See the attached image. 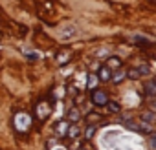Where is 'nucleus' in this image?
I'll return each mask as SVG.
<instances>
[{
    "label": "nucleus",
    "instance_id": "f257e3e1",
    "mask_svg": "<svg viewBox=\"0 0 156 150\" xmlns=\"http://www.w3.org/2000/svg\"><path fill=\"white\" fill-rule=\"evenodd\" d=\"M31 126V117L28 114H17L15 115V128L19 132H26Z\"/></svg>",
    "mask_w": 156,
    "mask_h": 150
},
{
    "label": "nucleus",
    "instance_id": "f03ea898",
    "mask_svg": "<svg viewBox=\"0 0 156 150\" xmlns=\"http://www.w3.org/2000/svg\"><path fill=\"white\" fill-rule=\"evenodd\" d=\"M125 124L130 128V130H136V132H145V134H151L152 132V124L151 123H145V121H140V123H136V121H132V119H125Z\"/></svg>",
    "mask_w": 156,
    "mask_h": 150
},
{
    "label": "nucleus",
    "instance_id": "7ed1b4c3",
    "mask_svg": "<svg viewBox=\"0 0 156 150\" xmlns=\"http://www.w3.org/2000/svg\"><path fill=\"white\" fill-rule=\"evenodd\" d=\"M50 112H51V106H50L46 101H41V103L35 106V114H37L39 119H46V117L50 115Z\"/></svg>",
    "mask_w": 156,
    "mask_h": 150
},
{
    "label": "nucleus",
    "instance_id": "20e7f679",
    "mask_svg": "<svg viewBox=\"0 0 156 150\" xmlns=\"http://www.w3.org/2000/svg\"><path fill=\"white\" fill-rule=\"evenodd\" d=\"M92 101H94L98 106H101V104H107V103H108V97H107V94H105V92L96 90V92L92 94Z\"/></svg>",
    "mask_w": 156,
    "mask_h": 150
},
{
    "label": "nucleus",
    "instance_id": "39448f33",
    "mask_svg": "<svg viewBox=\"0 0 156 150\" xmlns=\"http://www.w3.org/2000/svg\"><path fill=\"white\" fill-rule=\"evenodd\" d=\"M107 68L108 70H119L121 68V59L119 57H108L107 59Z\"/></svg>",
    "mask_w": 156,
    "mask_h": 150
},
{
    "label": "nucleus",
    "instance_id": "423d86ee",
    "mask_svg": "<svg viewBox=\"0 0 156 150\" xmlns=\"http://www.w3.org/2000/svg\"><path fill=\"white\" fill-rule=\"evenodd\" d=\"M68 121H59L57 124H55V132H57V135L59 137H64L66 135V130H68Z\"/></svg>",
    "mask_w": 156,
    "mask_h": 150
},
{
    "label": "nucleus",
    "instance_id": "0eeeda50",
    "mask_svg": "<svg viewBox=\"0 0 156 150\" xmlns=\"http://www.w3.org/2000/svg\"><path fill=\"white\" fill-rule=\"evenodd\" d=\"M99 81H103V83L110 81V70L107 66H101L99 68Z\"/></svg>",
    "mask_w": 156,
    "mask_h": 150
},
{
    "label": "nucleus",
    "instance_id": "6e6552de",
    "mask_svg": "<svg viewBox=\"0 0 156 150\" xmlns=\"http://www.w3.org/2000/svg\"><path fill=\"white\" fill-rule=\"evenodd\" d=\"M66 135H68L70 139H75L77 135H79V126H77V124H72V126H68V130H66Z\"/></svg>",
    "mask_w": 156,
    "mask_h": 150
},
{
    "label": "nucleus",
    "instance_id": "1a4fd4ad",
    "mask_svg": "<svg viewBox=\"0 0 156 150\" xmlns=\"http://www.w3.org/2000/svg\"><path fill=\"white\" fill-rule=\"evenodd\" d=\"M79 117H81V114H79V110H77V108H72L68 112V121H72V123H77V121H79Z\"/></svg>",
    "mask_w": 156,
    "mask_h": 150
},
{
    "label": "nucleus",
    "instance_id": "9d476101",
    "mask_svg": "<svg viewBox=\"0 0 156 150\" xmlns=\"http://www.w3.org/2000/svg\"><path fill=\"white\" fill-rule=\"evenodd\" d=\"M68 59H70V51H68V49L59 51V55H57V62H59V64H64Z\"/></svg>",
    "mask_w": 156,
    "mask_h": 150
},
{
    "label": "nucleus",
    "instance_id": "9b49d317",
    "mask_svg": "<svg viewBox=\"0 0 156 150\" xmlns=\"http://www.w3.org/2000/svg\"><path fill=\"white\" fill-rule=\"evenodd\" d=\"M140 121H145V123H152V121H154V114H152V112H143Z\"/></svg>",
    "mask_w": 156,
    "mask_h": 150
},
{
    "label": "nucleus",
    "instance_id": "f8f14e48",
    "mask_svg": "<svg viewBox=\"0 0 156 150\" xmlns=\"http://www.w3.org/2000/svg\"><path fill=\"white\" fill-rule=\"evenodd\" d=\"M125 75H127L125 71H118V73L114 75V79H112V83H114V84H119V83H121V81L125 79Z\"/></svg>",
    "mask_w": 156,
    "mask_h": 150
},
{
    "label": "nucleus",
    "instance_id": "ddd939ff",
    "mask_svg": "<svg viewBox=\"0 0 156 150\" xmlns=\"http://www.w3.org/2000/svg\"><path fill=\"white\" fill-rule=\"evenodd\" d=\"M94 132H96V126L90 124V126L87 128V132H85V139H92V137H94Z\"/></svg>",
    "mask_w": 156,
    "mask_h": 150
},
{
    "label": "nucleus",
    "instance_id": "4468645a",
    "mask_svg": "<svg viewBox=\"0 0 156 150\" xmlns=\"http://www.w3.org/2000/svg\"><path fill=\"white\" fill-rule=\"evenodd\" d=\"M96 84H98V75L90 73V75H88V88H94Z\"/></svg>",
    "mask_w": 156,
    "mask_h": 150
},
{
    "label": "nucleus",
    "instance_id": "2eb2a0df",
    "mask_svg": "<svg viewBox=\"0 0 156 150\" xmlns=\"http://www.w3.org/2000/svg\"><path fill=\"white\" fill-rule=\"evenodd\" d=\"M140 75H141V73L138 71V68H130V70H129V77H130V79H138Z\"/></svg>",
    "mask_w": 156,
    "mask_h": 150
},
{
    "label": "nucleus",
    "instance_id": "dca6fc26",
    "mask_svg": "<svg viewBox=\"0 0 156 150\" xmlns=\"http://www.w3.org/2000/svg\"><path fill=\"white\" fill-rule=\"evenodd\" d=\"M145 88H147V94H149V95H154V94H156V90H154V83H152V81H151V83H147V86H145Z\"/></svg>",
    "mask_w": 156,
    "mask_h": 150
},
{
    "label": "nucleus",
    "instance_id": "f3484780",
    "mask_svg": "<svg viewBox=\"0 0 156 150\" xmlns=\"http://www.w3.org/2000/svg\"><path fill=\"white\" fill-rule=\"evenodd\" d=\"M108 110H110V112H114V114H118L121 108H119V104H118V103H108Z\"/></svg>",
    "mask_w": 156,
    "mask_h": 150
},
{
    "label": "nucleus",
    "instance_id": "a211bd4d",
    "mask_svg": "<svg viewBox=\"0 0 156 150\" xmlns=\"http://www.w3.org/2000/svg\"><path fill=\"white\" fill-rule=\"evenodd\" d=\"M24 53L33 60V59H41V53H35V51H28V49H24Z\"/></svg>",
    "mask_w": 156,
    "mask_h": 150
},
{
    "label": "nucleus",
    "instance_id": "6ab92c4d",
    "mask_svg": "<svg viewBox=\"0 0 156 150\" xmlns=\"http://www.w3.org/2000/svg\"><path fill=\"white\" fill-rule=\"evenodd\" d=\"M99 119H101V117L96 115V114H90V115H88V121H90V123H96V121H99Z\"/></svg>",
    "mask_w": 156,
    "mask_h": 150
},
{
    "label": "nucleus",
    "instance_id": "aec40b11",
    "mask_svg": "<svg viewBox=\"0 0 156 150\" xmlns=\"http://www.w3.org/2000/svg\"><path fill=\"white\" fill-rule=\"evenodd\" d=\"M53 150H64V148H62V146H57V148H53Z\"/></svg>",
    "mask_w": 156,
    "mask_h": 150
},
{
    "label": "nucleus",
    "instance_id": "412c9836",
    "mask_svg": "<svg viewBox=\"0 0 156 150\" xmlns=\"http://www.w3.org/2000/svg\"><path fill=\"white\" fill-rule=\"evenodd\" d=\"M81 150H85V148H81Z\"/></svg>",
    "mask_w": 156,
    "mask_h": 150
}]
</instances>
